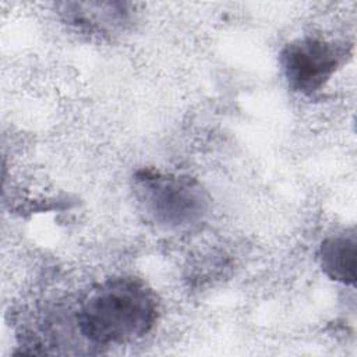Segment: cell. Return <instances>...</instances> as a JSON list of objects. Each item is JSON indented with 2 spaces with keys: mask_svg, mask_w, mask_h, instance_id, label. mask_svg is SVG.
I'll use <instances>...</instances> for the list:
<instances>
[{
  "mask_svg": "<svg viewBox=\"0 0 357 357\" xmlns=\"http://www.w3.org/2000/svg\"><path fill=\"white\" fill-rule=\"evenodd\" d=\"M159 304L138 278L117 276L93 287L77 312L84 337L95 344H121L145 336L155 326Z\"/></svg>",
  "mask_w": 357,
  "mask_h": 357,
  "instance_id": "cell-1",
  "label": "cell"
},
{
  "mask_svg": "<svg viewBox=\"0 0 357 357\" xmlns=\"http://www.w3.org/2000/svg\"><path fill=\"white\" fill-rule=\"evenodd\" d=\"M135 191L146 215L166 227L192 223L205 209L201 187L190 178L144 170L135 178Z\"/></svg>",
  "mask_w": 357,
  "mask_h": 357,
  "instance_id": "cell-2",
  "label": "cell"
},
{
  "mask_svg": "<svg viewBox=\"0 0 357 357\" xmlns=\"http://www.w3.org/2000/svg\"><path fill=\"white\" fill-rule=\"evenodd\" d=\"M344 50L322 38L305 36L287 43L280 53L283 75L293 91H319L340 66Z\"/></svg>",
  "mask_w": 357,
  "mask_h": 357,
  "instance_id": "cell-3",
  "label": "cell"
},
{
  "mask_svg": "<svg viewBox=\"0 0 357 357\" xmlns=\"http://www.w3.org/2000/svg\"><path fill=\"white\" fill-rule=\"evenodd\" d=\"M319 264L324 273L335 282L354 284L357 266V244L354 236L328 237L319 247Z\"/></svg>",
  "mask_w": 357,
  "mask_h": 357,
  "instance_id": "cell-4",
  "label": "cell"
}]
</instances>
